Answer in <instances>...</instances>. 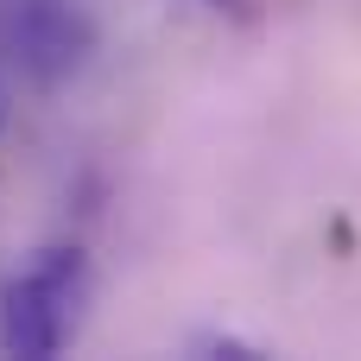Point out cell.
Listing matches in <instances>:
<instances>
[{
	"label": "cell",
	"mask_w": 361,
	"mask_h": 361,
	"mask_svg": "<svg viewBox=\"0 0 361 361\" xmlns=\"http://www.w3.org/2000/svg\"><path fill=\"white\" fill-rule=\"evenodd\" d=\"M0 127H6V82H0Z\"/></svg>",
	"instance_id": "obj_4"
},
{
	"label": "cell",
	"mask_w": 361,
	"mask_h": 361,
	"mask_svg": "<svg viewBox=\"0 0 361 361\" xmlns=\"http://www.w3.org/2000/svg\"><path fill=\"white\" fill-rule=\"evenodd\" d=\"M89 305V254L76 241H51L25 254L0 286V349L25 361H51L70 349Z\"/></svg>",
	"instance_id": "obj_1"
},
{
	"label": "cell",
	"mask_w": 361,
	"mask_h": 361,
	"mask_svg": "<svg viewBox=\"0 0 361 361\" xmlns=\"http://www.w3.org/2000/svg\"><path fill=\"white\" fill-rule=\"evenodd\" d=\"M190 355H235V361H247V355H260L254 343H241V336H197L190 343Z\"/></svg>",
	"instance_id": "obj_3"
},
{
	"label": "cell",
	"mask_w": 361,
	"mask_h": 361,
	"mask_svg": "<svg viewBox=\"0 0 361 361\" xmlns=\"http://www.w3.org/2000/svg\"><path fill=\"white\" fill-rule=\"evenodd\" d=\"M95 51V19L82 0H6L0 63L32 89H63Z\"/></svg>",
	"instance_id": "obj_2"
}]
</instances>
